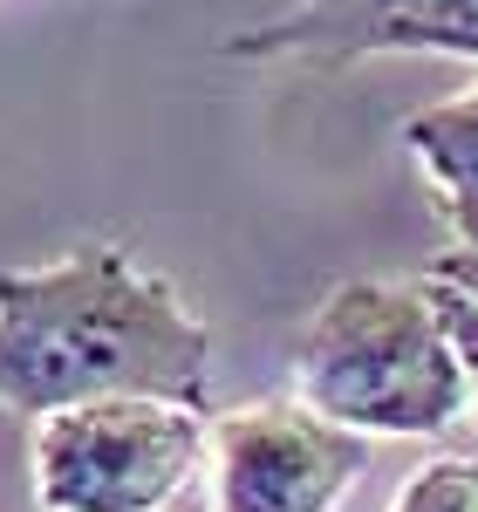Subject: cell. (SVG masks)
I'll list each match as a JSON object with an SVG mask.
<instances>
[{"label":"cell","instance_id":"8","mask_svg":"<svg viewBox=\"0 0 478 512\" xmlns=\"http://www.w3.org/2000/svg\"><path fill=\"white\" fill-rule=\"evenodd\" d=\"M424 287H431V301H438V315H444V335H451V349H458V362H465V403L478 410V301L465 294V287L431 280V274H424Z\"/></svg>","mask_w":478,"mask_h":512},{"label":"cell","instance_id":"9","mask_svg":"<svg viewBox=\"0 0 478 512\" xmlns=\"http://www.w3.org/2000/svg\"><path fill=\"white\" fill-rule=\"evenodd\" d=\"M424 274H431V280H451V287H465V294L478 301V246H451V253H438Z\"/></svg>","mask_w":478,"mask_h":512},{"label":"cell","instance_id":"3","mask_svg":"<svg viewBox=\"0 0 478 512\" xmlns=\"http://www.w3.org/2000/svg\"><path fill=\"white\" fill-rule=\"evenodd\" d=\"M205 410L103 396L35 417L28 472L41 512H164L205 465Z\"/></svg>","mask_w":478,"mask_h":512},{"label":"cell","instance_id":"4","mask_svg":"<svg viewBox=\"0 0 478 512\" xmlns=\"http://www.w3.org/2000/svg\"><path fill=\"white\" fill-rule=\"evenodd\" d=\"M212 512H335L369 472V437L315 417L301 396L246 403L205 424Z\"/></svg>","mask_w":478,"mask_h":512},{"label":"cell","instance_id":"2","mask_svg":"<svg viewBox=\"0 0 478 512\" xmlns=\"http://www.w3.org/2000/svg\"><path fill=\"white\" fill-rule=\"evenodd\" d=\"M294 396L356 437H431L465 410V362L424 280H342L294 349Z\"/></svg>","mask_w":478,"mask_h":512},{"label":"cell","instance_id":"7","mask_svg":"<svg viewBox=\"0 0 478 512\" xmlns=\"http://www.w3.org/2000/svg\"><path fill=\"white\" fill-rule=\"evenodd\" d=\"M390 512H478V458L444 451L431 465H417L390 499Z\"/></svg>","mask_w":478,"mask_h":512},{"label":"cell","instance_id":"1","mask_svg":"<svg viewBox=\"0 0 478 512\" xmlns=\"http://www.w3.org/2000/svg\"><path fill=\"white\" fill-rule=\"evenodd\" d=\"M212 335L130 246L89 239L41 267H0V410L48 417L103 396L205 410Z\"/></svg>","mask_w":478,"mask_h":512},{"label":"cell","instance_id":"6","mask_svg":"<svg viewBox=\"0 0 478 512\" xmlns=\"http://www.w3.org/2000/svg\"><path fill=\"white\" fill-rule=\"evenodd\" d=\"M397 137H403V151L424 164V178L438 192V212L458 233V246H478V89L403 117Z\"/></svg>","mask_w":478,"mask_h":512},{"label":"cell","instance_id":"5","mask_svg":"<svg viewBox=\"0 0 478 512\" xmlns=\"http://www.w3.org/2000/svg\"><path fill=\"white\" fill-rule=\"evenodd\" d=\"M226 62L356 69L369 55H465L478 62V0H301L219 41Z\"/></svg>","mask_w":478,"mask_h":512}]
</instances>
